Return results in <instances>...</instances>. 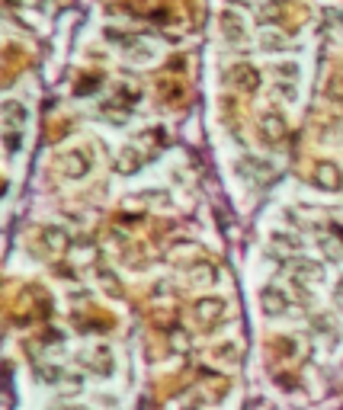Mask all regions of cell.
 Returning <instances> with one entry per match:
<instances>
[]
</instances>
